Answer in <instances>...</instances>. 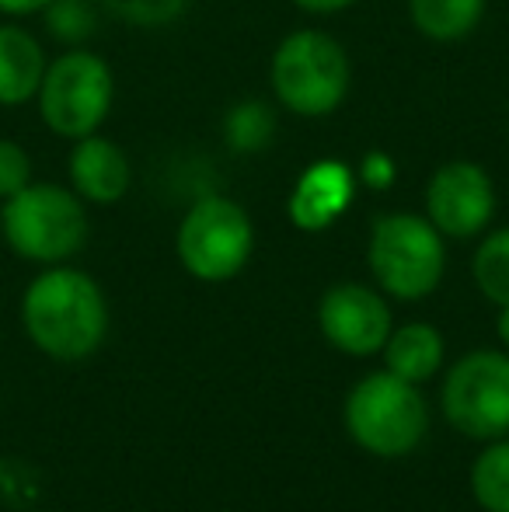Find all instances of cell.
Listing matches in <instances>:
<instances>
[{
	"mask_svg": "<svg viewBox=\"0 0 509 512\" xmlns=\"http://www.w3.org/2000/svg\"><path fill=\"white\" fill-rule=\"evenodd\" d=\"M175 251L192 279L227 283L252 262L255 223L241 203L210 192L185 209L175 234Z\"/></svg>",
	"mask_w": 509,
	"mask_h": 512,
	"instance_id": "cell-7",
	"label": "cell"
},
{
	"mask_svg": "<svg viewBox=\"0 0 509 512\" xmlns=\"http://www.w3.org/2000/svg\"><path fill=\"white\" fill-rule=\"evenodd\" d=\"M471 279L489 304L509 307V227L482 237L475 258H471Z\"/></svg>",
	"mask_w": 509,
	"mask_h": 512,
	"instance_id": "cell-18",
	"label": "cell"
},
{
	"mask_svg": "<svg viewBox=\"0 0 509 512\" xmlns=\"http://www.w3.org/2000/svg\"><path fill=\"white\" fill-rule=\"evenodd\" d=\"M67 175L70 189L88 206H116L133 185V164L116 140L91 133L84 140H74L67 157Z\"/></svg>",
	"mask_w": 509,
	"mask_h": 512,
	"instance_id": "cell-12",
	"label": "cell"
},
{
	"mask_svg": "<svg viewBox=\"0 0 509 512\" xmlns=\"http://www.w3.org/2000/svg\"><path fill=\"white\" fill-rule=\"evenodd\" d=\"M367 265L384 297L415 304L443 283L447 237L422 213H384L370 227Z\"/></svg>",
	"mask_w": 509,
	"mask_h": 512,
	"instance_id": "cell-4",
	"label": "cell"
},
{
	"mask_svg": "<svg viewBox=\"0 0 509 512\" xmlns=\"http://www.w3.org/2000/svg\"><path fill=\"white\" fill-rule=\"evenodd\" d=\"M0 241H4V216H0Z\"/></svg>",
	"mask_w": 509,
	"mask_h": 512,
	"instance_id": "cell-26",
	"label": "cell"
},
{
	"mask_svg": "<svg viewBox=\"0 0 509 512\" xmlns=\"http://www.w3.org/2000/svg\"><path fill=\"white\" fill-rule=\"evenodd\" d=\"M426 216L450 241L485 234L496 216V182L475 161L440 164L426 185Z\"/></svg>",
	"mask_w": 509,
	"mask_h": 512,
	"instance_id": "cell-9",
	"label": "cell"
},
{
	"mask_svg": "<svg viewBox=\"0 0 509 512\" xmlns=\"http://www.w3.org/2000/svg\"><path fill=\"white\" fill-rule=\"evenodd\" d=\"M353 67L335 35L321 28L290 32L269 60V88L276 102L300 119H325L346 102Z\"/></svg>",
	"mask_w": 509,
	"mask_h": 512,
	"instance_id": "cell-2",
	"label": "cell"
},
{
	"mask_svg": "<svg viewBox=\"0 0 509 512\" xmlns=\"http://www.w3.org/2000/svg\"><path fill=\"white\" fill-rule=\"evenodd\" d=\"M443 335L426 321L401 324L391 331V338L384 342V370H391L394 377L408 380V384H426L440 373L443 366Z\"/></svg>",
	"mask_w": 509,
	"mask_h": 512,
	"instance_id": "cell-14",
	"label": "cell"
},
{
	"mask_svg": "<svg viewBox=\"0 0 509 512\" xmlns=\"http://www.w3.org/2000/svg\"><path fill=\"white\" fill-rule=\"evenodd\" d=\"M21 324L39 352L60 363H81L102 349L109 335V300L81 269L49 265L21 297Z\"/></svg>",
	"mask_w": 509,
	"mask_h": 512,
	"instance_id": "cell-1",
	"label": "cell"
},
{
	"mask_svg": "<svg viewBox=\"0 0 509 512\" xmlns=\"http://www.w3.org/2000/svg\"><path fill=\"white\" fill-rule=\"evenodd\" d=\"M356 182L370 192H387L398 182V161L381 147L367 150V154L360 157V164H356Z\"/></svg>",
	"mask_w": 509,
	"mask_h": 512,
	"instance_id": "cell-22",
	"label": "cell"
},
{
	"mask_svg": "<svg viewBox=\"0 0 509 512\" xmlns=\"http://www.w3.org/2000/svg\"><path fill=\"white\" fill-rule=\"evenodd\" d=\"M318 324L328 345L353 359L377 356L394 331L387 300L363 283H339L321 297Z\"/></svg>",
	"mask_w": 509,
	"mask_h": 512,
	"instance_id": "cell-10",
	"label": "cell"
},
{
	"mask_svg": "<svg viewBox=\"0 0 509 512\" xmlns=\"http://www.w3.org/2000/svg\"><path fill=\"white\" fill-rule=\"evenodd\" d=\"M496 335L499 342L509 349V307H499V317H496Z\"/></svg>",
	"mask_w": 509,
	"mask_h": 512,
	"instance_id": "cell-25",
	"label": "cell"
},
{
	"mask_svg": "<svg viewBox=\"0 0 509 512\" xmlns=\"http://www.w3.org/2000/svg\"><path fill=\"white\" fill-rule=\"evenodd\" d=\"M39 119L60 140H84L98 133L116 105V74L109 60L77 46L49 60L42 88L35 95Z\"/></svg>",
	"mask_w": 509,
	"mask_h": 512,
	"instance_id": "cell-5",
	"label": "cell"
},
{
	"mask_svg": "<svg viewBox=\"0 0 509 512\" xmlns=\"http://www.w3.org/2000/svg\"><path fill=\"white\" fill-rule=\"evenodd\" d=\"M304 14H339V11H349L356 7L360 0H293Z\"/></svg>",
	"mask_w": 509,
	"mask_h": 512,
	"instance_id": "cell-24",
	"label": "cell"
},
{
	"mask_svg": "<svg viewBox=\"0 0 509 512\" xmlns=\"http://www.w3.org/2000/svg\"><path fill=\"white\" fill-rule=\"evenodd\" d=\"M346 429L353 443L374 457L412 453L429 429V408L419 384H408L391 370L363 377L346 398Z\"/></svg>",
	"mask_w": 509,
	"mask_h": 512,
	"instance_id": "cell-6",
	"label": "cell"
},
{
	"mask_svg": "<svg viewBox=\"0 0 509 512\" xmlns=\"http://www.w3.org/2000/svg\"><path fill=\"white\" fill-rule=\"evenodd\" d=\"M489 0H408L412 28L429 42H461L478 32Z\"/></svg>",
	"mask_w": 509,
	"mask_h": 512,
	"instance_id": "cell-15",
	"label": "cell"
},
{
	"mask_svg": "<svg viewBox=\"0 0 509 512\" xmlns=\"http://www.w3.org/2000/svg\"><path fill=\"white\" fill-rule=\"evenodd\" d=\"M224 143L234 154H265L276 140V108L262 98H245L224 112Z\"/></svg>",
	"mask_w": 509,
	"mask_h": 512,
	"instance_id": "cell-16",
	"label": "cell"
},
{
	"mask_svg": "<svg viewBox=\"0 0 509 512\" xmlns=\"http://www.w3.org/2000/svg\"><path fill=\"white\" fill-rule=\"evenodd\" d=\"M471 495L485 512H509V439H492L475 457Z\"/></svg>",
	"mask_w": 509,
	"mask_h": 512,
	"instance_id": "cell-17",
	"label": "cell"
},
{
	"mask_svg": "<svg viewBox=\"0 0 509 512\" xmlns=\"http://www.w3.org/2000/svg\"><path fill=\"white\" fill-rule=\"evenodd\" d=\"M32 182V154L11 136H0V203Z\"/></svg>",
	"mask_w": 509,
	"mask_h": 512,
	"instance_id": "cell-21",
	"label": "cell"
},
{
	"mask_svg": "<svg viewBox=\"0 0 509 512\" xmlns=\"http://www.w3.org/2000/svg\"><path fill=\"white\" fill-rule=\"evenodd\" d=\"M46 49L18 21L0 25V108H21L35 102L46 77Z\"/></svg>",
	"mask_w": 509,
	"mask_h": 512,
	"instance_id": "cell-13",
	"label": "cell"
},
{
	"mask_svg": "<svg viewBox=\"0 0 509 512\" xmlns=\"http://www.w3.org/2000/svg\"><path fill=\"white\" fill-rule=\"evenodd\" d=\"M53 0H0V14L4 18H28V14H42Z\"/></svg>",
	"mask_w": 509,
	"mask_h": 512,
	"instance_id": "cell-23",
	"label": "cell"
},
{
	"mask_svg": "<svg viewBox=\"0 0 509 512\" xmlns=\"http://www.w3.org/2000/svg\"><path fill=\"white\" fill-rule=\"evenodd\" d=\"M42 21L60 46L77 49L98 32V0H53L42 11Z\"/></svg>",
	"mask_w": 509,
	"mask_h": 512,
	"instance_id": "cell-19",
	"label": "cell"
},
{
	"mask_svg": "<svg viewBox=\"0 0 509 512\" xmlns=\"http://www.w3.org/2000/svg\"><path fill=\"white\" fill-rule=\"evenodd\" d=\"M192 0H98L102 11L133 28H168L189 11Z\"/></svg>",
	"mask_w": 509,
	"mask_h": 512,
	"instance_id": "cell-20",
	"label": "cell"
},
{
	"mask_svg": "<svg viewBox=\"0 0 509 512\" xmlns=\"http://www.w3.org/2000/svg\"><path fill=\"white\" fill-rule=\"evenodd\" d=\"M4 244L25 262L63 265L88 244V203L67 185L28 182L0 203Z\"/></svg>",
	"mask_w": 509,
	"mask_h": 512,
	"instance_id": "cell-3",
	"label": "cell"
},
{
	"mask_svg": "<svg viewBox=\"0 0 509 512\" xmlns=\"http://www.w3.org/2000/svg\"><path fill=\"white\" fill-rule=\"evenodd\" d=\"M356 168H349L339 157H318L297 175L286 199V216L304 234H321L335 220L346 216V209L356 199Z\"/></svg>",
	"mask_w": 509,
	"mask_h": 512,
	"instance_id": "cell-11",
	"label": "cell"
},
{
	"mask_svg": "<svg viewBox=\"0 0 509 512\" xmlns=\"http://www.w3.org/2000/svg\"><path fill=\"white\" fill-rule=\"evenodd\" d=\"M440 405L447 422L468 439H503L509 432V356L475 349L450 366Z\"/></svg>",
	"mask_w": 509,
	"mask_h": 512,
	"instance_id": "cell-8",
	"label": "cell"
}]
</instances>
